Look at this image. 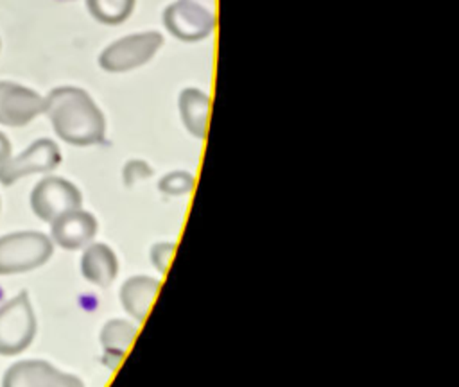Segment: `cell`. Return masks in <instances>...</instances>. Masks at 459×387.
Listing matches in <instances>:
<instances>
[{
    "mask_svg": "<svg viewBox=\"0 0 459 387\" xmlns=\"http://www.w3.org/2000/svg\"><path fill=\"white\" fill-rule=\"evenodd\" d=\"M194 185H195V179L190 172L174 170V172L165 174L160 179L158 188L167 195H186L194 190Z\"/></svg>",
    "mask_w": 459,
    "mask_h": 387,
    "instance_id": "cell-16",
    "label": "cell"
},
{
    "mask_svg": "<svg viewBox=\"0 0 459 387\" xmlns=\"http://www.w3.org/2000/svg\"><path fill=\"white\" fill-rule=\"evenodd\" d=\"M43 113L48 116L56 134L70 145L88 147L104 142V115L90 93L82 88H54L45 97Z\"/></svg>",
    "mask_w": 459,
    "mask_h": 387,
    "instance_id": "cell-1",
    "label": "cell"
},
{
    "mask_svg": "<svg viewBox=\"0 0 459 387\" xmlns=\"http://www.w3.org/2000/svg\"><path fill=\"white\" fill-rule=\"evenodd\" d=\"M199 2H203V4H210V5H215V0H199Z\"/></svg>",
    "mask_w": 459,
    "mask_h": 387,
    "instance_id": "cell-21",
    "label": "cell"
},
{
    "mask_svg": "<svg viewBox=\"0 0 459 387\" xmlns=\"http://www.w3.org/2000/svg\"><path fill=\"white\" fill-rule=\"evenodd\" d=\"M59 2H70V0H59Z\"/></svg>",
    "mask_w": 459,
    "mask_h": 387,
    "instance_id": "cell-22",
    "label": "cell"
},
{
    "mask_svg": "<svg viewBox=\"0 0 459 387\" xmlns=\"http://www.w3.org/2000/svg\"><path fill=\"white\" fill-rule=\"evenodd\" d=\"M163 36L158 30H145L124 36L109 43L99 56V64L109 73H124L149 63L161 48Z\"/></svg>",
    "mask_w": 459,
    "mask_h": 387,
    "instance_id": "cell-4",
    "label": "cell"
},
{
    "mask_svg": "<svg viewBox=\"0 0 459 387\" xmlns=\"http://www.w3.org/2000/svg\"><path fill=\"white\" fill-rule=\"evenodd\" d=\"M54 242L41 231H16L0 236V276L20 274L45 265Z\"/></svg>",
    "mask_w": 459,
    "mask_h": 387,
    "instance_id": "cell-2",
    "label": "cell"
},
{
    "mask_svg": "<svg viewBox=\"0 0 459 387\" xmlns=\"http://www.w3.org/2000/svg\"><path fill=\"white\" fill-rule=\"evenodd\" d=\"M215 5L199 0H176L163 13L165 29L181 41L204 39L215 29Z\"/></svg>",
    "mask_w": 459,
    "mask_h": 387,
    "instance_id": "cell-5",
    "label": "cell"
},
{
    "mask_svg": "<svg viewBox=\"0 0 459 387\" xmlns=\"http://www.w3.org/2000/svg\"><path fill=\"white\" fill-rule=\"evenodd\" d=\"M81 204L82 195L79 188L65 177H43L30 192V208L34 215L48 224L59 215L81 208Z\"/></svg>",
    "mask_w": 459,
    "mask_h": 387,
    "instance_id": "cell-6",
    "label": "cell"
},
{
    "mask_svg": "<svg viewBox=\"0 0 459 387\" xmlns=\"http://www.w3.org/2000/svg\"><path fill=\"white\" fill-rule=\"evenodd\" d=\"M179 115L186 131L203 140L208 131L210 97L197 88H185L179 93Z\"/></svg>",
    "mask_w": 459,
    "mask_h": 387,
    "instance_id": "cell-13",
    "label": "cell"
},
{
    "mask_svg": "<svg viewBox=\"0 0 459 387\" xmlns=\"http://www.w3.org/2000/svg\"><path fill=\"white\" fill-rule=\"evenodd\" d=\"M45 387H84V383L75 376V374H70V373H63L59 369H56L50 378L47 380Z\"/></svg>",
    "mask_w": 459,
    "mask_h": 387,
    "instance_id": "cell-19",
    "label": "cell"
},
{
    "mask_svg": "<svg viewBox=\"0 0 459 387\" xmlns=\"http://www.w3.org/2000/svg\"><path fill=\"white\" fill-rule=\"evenodd\" d=\"M45 97L34 90L0 81V124L7 127H22L43 113Z\"/></svg>",
    "mask_w": 459,
    "mask_h": 387,
    "instance_id": "cell-8",
    "label": "cell"
},
{
    "mask_svg": "<svg viewBox=\"0 0 459 387\" xmlns=\"http://www.w3.org/2000/svg\"><path fill=\"white\" fill-rule=\"evenodd\" d=\"M90 14L106 25L126 22L134 7V0H86Z\"/></svg>",
    "mask_w": 459,
    "mask_h": 387,
    "instance_id": "cell-15",
    "label": "cell"
},
{
    "mask_svg": "<svg viewBox=\"0 0 459 387\" xmlns=\"http://www.w3.org/2000/svg\"><path fill=\"white\" fill-rule=\"evenodd\" d=\"M174 251H176V244H172V242H158V244L152 245L151 262H152V265L156 267L158 272L165 274L169 271Z\"/></svg>",
    "mask_w": 459,
    "mask_h": 387,
    "instance_id": "cell-18",
    "label": "cell"
},
{
    "mask_svg": "<svg viewBox=\"0 0 459 387\" xmlns=\"http://www.w3.org/2000/svg\"><path fill=\"white\" fill-rule=\"evenodd\" d=\"M54 371L47 360H22L4 373L2 387H45Z\"/></svg>",
    "mask_w": 459,
    "mask_h": 387,
    "instance_id": "cell-14",
    "label": "cell"
},
{
    "mask_svg": "<svg viewBox=\"0 0 459 387\" xmlns=\"http://www.w3.org/2000/svg\"><path fill=\"white\" fill-rule=\"evenodd\" d=\"M59 163L61 150L57 143L50 138H39L32 142L23 152L9 156L0 163V183L4 186H11L25 176L52 172Z\"/></svg>",
    "mask_w": 459,
    "mask_h": 387,
    "instance_id": "cell-7",
    "label": "cell"
},
{
    "mask_svg": "<svg viewBox=\"0 0 459 387\" xmlns=\"http://www.w3.org/2000/svg\"><path fill=\"white\" fill-rule=\"evenodd\" d=\"M122 176H124V183L127 186H133V185H136L140 181L149 179L152 176V168H151V165L147 161L131 159V161L126 163Z\"/></svg>",
    "mask_w": 459,
    "mask_h": 387,
    "instance_id": "cell-17",
    "label": "cell"
},
{
    "mask_svg": "<svg viewBox=\"0 0 459 387\" xmlns=\"http://www.w3.org/2000/svg\"><path fill=\"white\" fill-rule=\"evenodd\" d=\"M81 272L84 280L97 287H108L118 274V260L115 251L100 242L88 244L81 256Z\"/></svg>",
    "mask_w": 459,
    "mask_h": 387,
    "instance_id": "cell-10",
    "label": "cell"
},
{
    "mask_svg": "<svg viewBox=\"0 0 459 387\" xmlns=\"http://www.w3.org/2000/svg\"><path fill=\"white\" fill-rule=\"evenodd\" d=\"M138 335V326L126 319H111L100 330V344L104 348L102 360L108 367L115 369L124 358L126 351Z\"/></svg>",
    "mask_w": 459,
    "mask_h": 387,
    "instance_id": "cell-12",
    "label": "cell"
},
{
    "mask_svg": "<svg viewBox=\"0 0 459 387\" xmlns=\"http://www.w3.org/2000/svg\"><path fill=\"white\" fill-rule=\"evenodd\" d=\"M36 314L27 292L0 305V355L11 357L25 351L36 337Z\"/></svg>",
    "mask_w": 459,
    "mask_h": 387,
    "instance_id": "cell-3",
    "label": "cell"
},
{
    "mask_svg": "<svg viewBox=\"0 0 459 387\" xmlns=\"http://www.w3.org/2000/svg\"><path fill=\"white\" fill-rule=\"evenodd\" d=\"M97 233V219L82 210H72L50 222V240L63 249L86 247Z\"/></svg>",
    "mask_w": 459,
    "mask_h": 387,
    "instance_id": "cell-9",
    "label": "cell"
},
{
    "mask_svg": "<svg viewBox=\"0 0 459 387\" xmlns=\"http://www.w3.org/2000/svg\"><path fill=\"white\" fill-rule=\"evenodd\" d=\"M11 156V142L9 138L0 131V163L5 161Z\"/></svg>",
    "mask_w": 459,
    "mask_h": 387,
    "instance_id": "cell-20",
    "label": "cell"
},
{
    "mask_svg": "<svg viewBox=\"0 0 459 387\" xmlns=\"http://www.w3.org/2000/svg\"><path fill=\"white\" fill-rule=\"evenodd\" d=\"M160 290V280L152 276H133L120 287L124 310L136 321H143Z\"/></svg>",
    "mask_w": 459,
    "mask_h": 387,
    "instance_id": "cell-11",
    "label": "cell"
}]
</instances>
